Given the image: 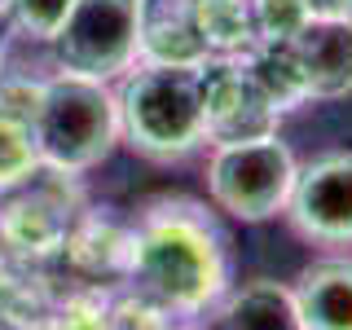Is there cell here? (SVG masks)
<instances>
[{"label":"cell","instance_id":"obj_18","mask_svg":"<svg viewBox=\"0 0 352 330\" xmlns=\"http://www.w3.org/2000/svg\"><path fill=\"white\" fill-rule=\"evenodd\" d=\"M308 18H352V0H300Z\"/></svg>","mask_w":352,"mask_h":330},{"label":"cell","instance_id":"obj_6","mask_svg":"<svg viewBox=\"0 0 352 330\" xmlns=\"http://www.w3.org/2000/svg\"><path fill=\"white\" fill-rule=\"evenodd\" d=\"M80 176L40 168L18 190L0 194V247L14 256H53L66 247L75 229V207H80Z\"/></svg>","mask_w":352,"mask_h":330},{"label":"cell","instance_id":"obj_8","mask_svg":"<svg viewBox=\"0 0 352 330\" xmlns=\"http://www.w3.org/2000/svg\"><path fill=\"white\" fill-rule=\"evenodd\" d=\"M198 93H203V119L212 146L273 137L282 124L278 106L264 97V88L256 84L242 58H207L198 66Z\"/></svg>","mask_w":352,"mask_h":330},{"label":"cell","instance_id":"obj_16","mask_svg":"<svg viewBox=\"0 0 352 330\" xmlns=\"http://www.w3.org/2000/svg\"><path fill=\"white\" fill-rule=\"evenodd\" d=\"M251 14H256L260 44H286L308 22L300 0H251Z\"/></svg>","mask_w":352,"mask_h":330},{"label":"cell","instance_id":"obj_17","mask_svg":"<svg viewBox=\"0 0 352 330\" xmlns=\"http://www.w3.org/2000/svg\"><path fill=\"white\" fill-rule=\"evenodd\" d=\"M40 93H44V75H18V71H0V115L18 119L31 128L40 110Z\"/></svg>","mask_w":352,"mask_h":330},{"label":"cell","instance_id":"obj_11","mask_svg":"<svg viewBox=\"0 0 352 330\" xmlns=\"http://www.w3.org/2000/svg\"><path fill=\"white\" fill-rule=\"evenodd\" d=\"M198 317H203L198 330H304L291 286L273 278L229 282V291Z\"/></svg>","mask_w":352,"mask_h":330},{"label":"cell","instance_id":"obj_7","mask_svg":"<svg viewBox=\"0 0 352 330\" xmlns=\"http://www.w3.org/2000/svg\"><path fill=\"white\" fill-rule=\"evenodd\" d=\"M286 216L295 234L317 247H352V150H326L300 163Z\"/></svg>","mask_w":352,"mask_h":330},{"label":"cell","instance_id":"obj_10","mask_svg":"<svg viewBox=\"0 0 352 330\" xmlns=\"http://www.w3.org/2000/svg\"><path fill=\"white\" fill-rule=\"evenodd\" d=\"M207 53L194 0H137V62L203 66Z\"/></svg>","mask_w":352,"mask_h":330},{"label":"cell","instance_id":"obj_3","mask_svg":"<svg viewBox=\"0 0 352 330\" xmlns=\"http://www.w3.org/2000/svg\"><path fill=\"white\" fill-rule=\"evenodd\" d=\"M31 137H36L44 168H58L71 176L93 172L124 141L119 137L115 84L84 80V75H66V71L44 75V93H40L36 119H31Z\"/></svg>","mask_w":352,"mask_h":330},{"label":"cell","instance_id":"obj_15","mask_svg":"<svg viewBox=\"0 0 352 330\" xmlns=\"http://www.w3.org/2000/svg\"><path fill=\"white\" fill-rule=\"evenodd\" d=\"M71 5L75 0H5V22L18 40L49 44L71 14Z\"/></svg>","mask_w":352,"mask_h":330},{"label":"cell","instance_id":"obj_13","mask_svg":"<svg viewBox=\"0 0 352 330\" xmlns=\"http://www.w3.org/2000/svg\"><path fill=\"white\" fill-rule=\"evenodd\" d=\"M194 9L212 58H242L260 44L251 0H194Z\"/></svg>","mask_w":352,"mask_h":330},{"label":"cell","instance_id":"obj_9","mask_svg":"<svg viewBox=\"0 0 352 330\" xmlns=\"http://www.w3.org/2000/svg\"><path fill=\"white\" fill-rule=\"evenodd\" d=\"M286 53L300 75L304 102H335L352 93V18H308Z\"/></svg>","mask_w":352,"mask_h":330},{"label":"cell","instance_id":"obj_4","mask_svg":"<svg viewBox=\"0 0 352 330\" xmlns=\"http://www.w3.org/2000/svg\"><path fill=\"white\" fill-rule=\"evenodd\" d=\"M295 172L300 159L278 132L251 141H220L207 154V198L242 225H260L286 212Z\"/></svg>","mask_w":352,"mask_h":330},{"label":"cell","instance_id":"obj_19","mask_svg":"<svg viewBox=\"0 0 352 330\" xmlns=\"http://www.w3.org/2000/svg\"><path fill=\"white\" fill-rule=\"evenodd\" d=\"M9 44H14V31H9V22L0 18V71H5V58H9Z\"/></svg>","mask_w":352,"mask_h":330},{"label":"cell","instance_id":"obj_12","mask_svg":"<svg viewBox=\"0 0 352 330\" xmlns=\"http://www.w3.org/2000/svg\"><path fill=\"white\" fill-rule=\"evenodd\" d=\"M291 295L304 330H352V256L313 260Z\"/></svg>","mask_w":352,"mask_h":330},{"label":"cell","instance_id":"obj_5","mask_svg":"<svg viewBox=\"0 0 352 330\" xmlns=\"http://www.w3.org/2000/svg\"><path fill=\"white\" fill-rule=\"evenodd\" d=\"M53 71L115 84L137 66V0H75L49 44Z\"/></svg>","mask_w":352,"mask_h":330},{"label":"cell","instance_id":"obj_20","mask_svg":"<svg viewBox=\"0 0 352 330\" xmlns=\"http://www.w3.org/2000/svg\"><path fill=\"white\" fill-rule=\"evenodd\" d=\"M0 18H5V0H0Z\"/></svg>","mask_w":352,"mask_h":330},{"label":"cell","instance_id":"obj_14","mask_svg":"<svg viewBox=\"0 0 352 330\" xmlns=\"http://www.w3.org/2000/svg\"><path fill=\"white\" fill-rule=\"evenodd\" d=\"M40 168H44V163H40V150H36L31 128L18 124V119L0 115V194L18 190V185L31 181Z\"/></svg>","mask_w":352,"mask_h":330},{"label":"cell","instance_id":"obj_2","mask_svg":"<svg viewBox=\"0 0 352 330\" xmlns=\"http://www.w3.org/2000/svg\"><path fill=\"white\" fill-rule=\"evenodd\" d=\"M119 137L154 163H181L207 146L198 66H146L137 62L115 80Z\"/></svg>","mask_w":352,"mask_h":330},{"label":"cell","instance_id":"obj_1","mask_svg":"<svg viewBox=\"0 0 352 330\" xmlns=\"http://www.w3.org/2000/svg\"><path fill=\"white\" fill-rule=\"evenodd\" d=\"M137 300L159 313L198 317L229 291V251L225 234L203 207L185 198L150 203L128 229L124 264Z\"/></svg>","mask_w":352,"mask_h":330}]
</instances>
